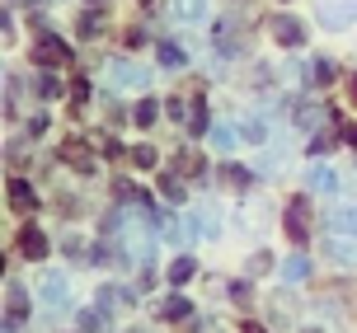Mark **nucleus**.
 Segmentation results:
<instances>
[{
    "label": "nucleus",
    "instance_id": "11",
    "mask_svg": "<svg viewBox=\"0 0 357 333\" xmlns=\"http://www.w3.org/2000/svg\"><path fill=\"white\" fill-rule=\"evenodd\" d=\"M282 277L291 281V286H301V281L310 277V258H305V254H291V258L282 263Z\"/></svg>",
    "mask_w": 357,
    "mask_h": 333
},
{
    "label": "nucleus",
    "instance_id": "3",
    "mask_svg": "<svg viewBox=\"0 0 357 333\" xmlns=\"http://www.w3.org/2000/svg\"><path fill=\"white\" fill-rule=\"evenodd\" d=\"M305 197H296V202H287V216H282V226H287V240H296V245H305L310 240V221H305Z\"/></svg>",
    "mask_w": 357,
    "mask_h": 333
},
{
    "label": "nucleus",
    "instance_id": "14",
    "mask_svg": "<svg viewBox=\"0 0 357 333\" xmlns=\"http://www.w3.org/2000/svg\"><path fill=\"white\" fill-rule=\"evenodd\" d=\"M160 315L169 319V324H183V319L193 315V305H188L183 296H169V300H165V310H160Z\"/></svg>",
    "mask_w": 357,
    "mask_h": 333
},
{
    "label": "nucleus",
    "instance_id": "25",
    "mask_svg": "<svg viewBox=\"0 0 357 333\" xmlns=\"http://www.w3.org/2000/svg\"><path fill=\"white\" fill-rule=\"evenodd\" d=\"M178 174H188V178H197V174H202L197 155H188V150H183V155H178Z\"/></svg>",
    "mask_w": 357,
    "mask_h": 333
},
{
    "label": "nucleus",
    "instance_id": "27",
    "mask_svg": "<svg viewBox=\"0 0 357 333\" xmlns=\"http://www.w3.org/2000/svg\"><path fill=\"white\" fill-rule=\"evenodd\" d=\"M310 80L329 85V80H334V66H329V61H315V66H310Z\"/></svg>",
    "mask_w": 357,
    "mask_h": 333
},
{
    "label": "nucleus",
    "instance_id": "12",
    "mask_svg": "<svg viewBox=\"0 0 357 333\" xmlns=\"http://www.w3.org/2000/svg\"><path fill=\"white\" fill-rule=\"evenodd\" d=\"M10 202H15L19 211H33V207H38L33 188H29V183H24V178H10Z\"/></svg>",
    "mask_w": 357,
    "mask_h": 333
},
{
    "label": "nucleus",
    "instance_id": "2",
    "mask_svg": "<svg viewBox=\"0 0 357 333\" xmlns=\"http://www.w3.org/2000/svg\"><path fill=\"white\" fill-rule=\"evenodd\" d=\"M33 61H38V66H61V61H71V47H66L56 33H38Z\"/></svg>",
    "mask_w": 357,
    "mask_h": 333
},
{
    "label": "nucleus",
    "instance_id": "18",
    "mask_svg": "<svg viewBox=\"0 0 357 333\" xmlns=\"http://www.w3.org/2000/svg\"><path fill=\"white\" fill-rule=\"evenodd\" d=\"M132 118H137V127H151V123H155V118H160V104H155V99H142Z\"/></svg>",
    "mask_w": 357,
    "mask_h": 333
},
{
    "label": "nucleus",
    "instance_id": "8",
    "mask_svg": "<svg viewBox=\"0 0 357 333\" xmlns=\"http://www.w3.org/2000/svg\"><path fill=\"white\" fill-rule=\"evenodd\" d=\"M5 324H10V329H15V324H24V315H29V296H24V291H19V286H10V291H5Z\"/></svg>",
    "mask_w": 357,
    "mask_h": 333
},
{
    "label": "nucleus",
    "instance_id": "4",
    "mask_svg": "<svg viewBox=\"0 0 357 333\" xmlns=\"http://www.w3.org/2000/svg\"><path fill=\"white\" fill-rule=\"evenodd\" d=\"M273 38H278L282 47H301L305 42V24L296 15H278L273 19Z\"/></svg>",
    "mask_w": 357,
    "mask_h": 333
},
{
    "label": "nucleus",
    "instance_id": "15",
    "mask_svg": "<svg viewBox=\"0 0 357 333\" xmlns=\"http://www.w3.org/2000/svg\"><path fill=\"white\" fill-rule=\"evenodd\" d=\"M193 272H197L193 258H174V268H169L165 277H169V286H183V281H193Z\"/></svg>",
    "mask_w": 357,
    "mask_h": 333
},
{
    "label": "nucleus",
    "instance_id": "9",
    "mask_svg": "<svg viewBox=\"0 0 357 333\" xmlns=\"http://www.w3.org/2000/svg\"><path fill=\"white\" fill-rule=\"evenodd\" d=\"M113 80H118V85H137V89L151 85V75H146L142 66H132V61H113Z\"/></svg>",
    "mask_w": 357,
    "mask_h": 333
},
{
    "label": "nucleus",
    "instance_id": "31",
    "mask_svg": "<svg viewBox=\"0 0 357 333\" xmlns=\"http://www.w3.org/2000/svg\"><path fill=\"white\" fill-rule=\"evenodd\" d=\"M146 5H151V0H146Z\"/></svg>",
    "mask_w": 357,
    "mask_h": 333
},
{
    "label": "nucleus",
    "instance_id": "5",
    "mask_svg": "<svg viewBox=\"0 0 357 333\" xmlns=\"http://www.w3.org/2000/svg\"><path fill=\"white\" fill-rule=\"evenodd\" d=\"M19 249H24V258H33V263H43V258L52 254L47 235H43L38 226H24V230H19Z\"/></svg>",
    "mask_w": 357,
    "mask_h": 333
},
{
    "label": "nucleus",
    "instance_id": "30",
    "mask_svg": "<svg viewBox=\"0 0 357 333\" xmlns=\"http://www.w3.org/2000/svg\"><path fill=\"white\" fill-rule=\"evenodd\" d=\"M353 99H357V75H353Z\"/></svg>",
    "mask_w": 357,
    "mask_h": 333
},
{
    "label": "nucleus",
    "instance_id": "19",
    "mask_svg": "<svg viewBox=\"0 0 357 333\" xmlns=\"http://www.w3.org/2000/svg\"><path fill=\"white\" fill-rule=\"evenodd\" d=\"M334 230H339V235H357V211L339 207V211H334Z\"/></svg>",
    "mask_w": 357,
    "mask_h": 333
},
{
    "label": "nucleus",
    "instance_id": "1",
    "mask_svg": "<svg viewBox=\"0 0 357 333\" xmlns=\"http://www.w3.org/2000/svg\"><path fill=\"white\" fill-rule=\"evenodd\" d=\"M56 160L71 164L75 174H94V169H99V160H94V150H89L85 141H61V146H56Z\"/></svg>",
    "mask_w": 357,
    "mask_h": 333
},
{
    "label": "nucleus",
    "instance_id": "17",
    "mask_svg": "<svg viewBox=\"0 0 357 333\" xmlns=\"http://www.w3.org/2000/svg\"><path fill=\"white\" fill-rule=\"evenodd\" d=\"M75 29H80V38H99V33H104V15H99V10H85Z\"/></svg>",
    "mask_w": 357,
    "mask_h": 333
},
{
    "label": "nucleus",
    "instance_id": "29",
    "mask_svg": "<svg viewBox=\"0 0 357 333\" xmlns=\"http://www.w3.org/2000/svg\"><path fill=\"white\" fill-rule=\"evenodd\" d=\"M226 178H231V183H250V174H245L240 164H231V169H226Z\"/></svg>",
    "mask_w": 357,
    "mask_h": 333
},
{
    "label": "nucleus",
    "instance_id": "24",
    "mask_svg": "<svg viewBox=\"0 0 357 333\" xmlns=\"http://www.w3.org/2000/svg\"><path fill=\"white\" fill-rule=\"evenodd\" d=\"M75 324H80V329H104L108 319H104V310H85V315L75 319Z\"/></svg>",
    "mask_w": 357,
    "mask_h": 333
},
{
    "label": "nucleus",
    "instance_id": "6",
    "mask_svg": "<svg viewBox=\"0 0 357 333\" xmlns=\"http://www.w3.org/2000/svg\"><path fill=\"white\" fill-rule=\"evenodd\" d=\"M348 15H357L353 0H324V5H320L324 29H348Z\"/></svg>",
    "mask_w": 357,
    "mask_h": 333
},
{
    "label": "nucleus",
    "instance_id": "16",
    "mask_svg": "<svg viewBox=\"0 0 357 333\" xmlns=\"http://www.w3.org/2000/svg\"><path fill=\"white\" fill-rule=\"evenodd\" d=\"M155 56H160V66H169V70H178V66H183V61H188L178 42H160V47H155Z\"/></svg>",
    "mask_w": 357,
    "mask_h": 333
},
{
    "label": "nucleus",
    "instance_id": "21",
    "mask_svg": "<svg viewBox=\"0 0 357 333\" xmlns=\"http://www.w3.org/2000/svg\"><path fill=\"white\" fill-rule=\"evenodd\" d=\"M61 94V80L56 75H38V99H56Z\"/></svg>",
    "mask_w": 357,
    "mask_h": 333
},
{
    "label": "nucleus",
    "instance_id": "26",
    "mask_svg": "<svg viewBox=\"0 0 357 333\" xmlns=\"http://www.w3.org/2000/svg\"><path fill=\"white\" fill-rule=\"evenodd\" d=\"M160 197H169V202H183V188H178V178H160Z\"/></svg>",
    "mask_w": 357,
    "mask_h": 333
},
{
    "label": "nucleus",
    "instance_id": "22",
    "mask_svg": "<svg viewBox=\"0 0 357 333\" xmlns=\"http://www.w3.org/2000/svg\"><path fill=\"white\" fill-rule=\"evenodd\" d=\"M207 137H212V146H221V150H231V146H235V132H231V127H212Z\"/></svg>",
    "mask_w": 357,
    "mask_h": 333
},
{
    "label": "nucleus",
    "instance_id": "23",
    "mask_svg": "<svg viewBox=\"0 0 357 333\" xmlns=\"http://www.w3.org/2000/svg\"><path fill=\"white\" fill-rule=\"evenodd\" d=\"M245 141H254V146H264V141H268V127L259 123V118H254V123H245Z\"/></svg>",
    "mask_w": 357,
    "mask_h": 333
},
{
    "label": "nucleus",
    "instance_id": "10",
    "mask_svg": "<svg viewBox=\"0 0 357 333\" xmlns=\"http://www.w3.org/2000/svg\"><path fill=\"white\" fill-rule=\"evenodd\" d=\"M43 300H47V305H71V281L66 277H43Z\"/></svg>",
    "mask_w": 357,
    "mask_h": 333
},
{
    "label": "nucleus",
    "instance_id": "13",
    "mask_svg": "<svg viewBox=\"0 0 357 333\" xmlns=\"http://www.w3.org/2000/svg\"><path fill=\"white\" fill-rule=\"evenodd\" d=\"M188 132H193V137H207V132H212V118H207V108H202V99H197L193 108H188Z\"/></svg>",
    "mask_w": 357,
    "mask_h": 333
},
{
    "label": "nucleus",
    "instance_id": "7",
    "mask_svg": "<svg viewBox=\"0 0 357 333\" xmlns=\"http://www.w3.org/2000/svg\"><path fill=\"white\" fill-rule=\"evenodd\" d=\"M305 183H310L315 193H324V197H334V193H339V178H334V169H329V164H315V169L305 174Z\"/></svg>",
    "mask_w": 357,
    "mask_h": 333
},
{
    "label": "nucleus",
    "instance_id": "28",
    "mask_svg": "<svg viewBox=\"0 0 357 333\" xmlns=\"http://www.w3.org/2000/svg\"><path fill=\"white\" fill-rule=\"evenodd\" d=\"M178 15L183 19H202V0H178Z\"/></svg>",
    "mask_w": 357,
    "mask_h": 333
},
{
    "label": "nucleus",
    "instance_id": "20",
    "mask_svg": "<svg viewBox=\"0 0 357 333\" xmlns=\"http://www.w3.org/2000/svg\"><path fill=\"white\" fill-rule=\"evenodd\" d=\"M155 146H132V164H137V169H151V164H155Z\"/></svg>",
    "mask_w": 357,
    "mask_h": 333
}]
</instances>
